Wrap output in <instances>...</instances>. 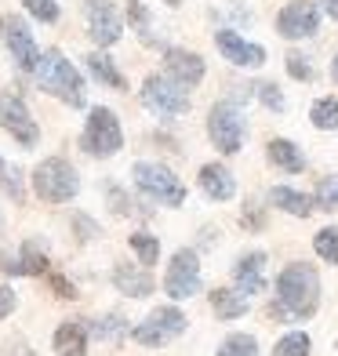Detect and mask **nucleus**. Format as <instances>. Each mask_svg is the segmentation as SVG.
<instances>
[{
    "mask_svg": "<svg viewBox=\"0 0 338 356\" xmlns=\"http://www.w3.org/2000/svg\"><path fill=\"white\" fill-rule=\"evenodd\" d=\"M277 305L291 320H309L320 309V277L309 262H291L277 277Z\"/></svg>",
    "mask_w": 338,
    "mask_h": 356,
    "instance_id": "1",
    "label": "nucleus"
},
{
    "mask_svg": "<svg viewBox=\"0 0 338 356\" xmlns=\"http://www.w3.org/2000/svg\"><path fill=\"white\" fill-rule=\"evenodd\" d=\"M33 80H37L40 91H47L51 99L66 102V106H73V109H80V106L88 102L84 76H80V70L58 51V47H47V51H40V62H37V70H33Z\"/></svg>",
    "mask_w": 338,
    "mask_h": 356,
    "instance_id": "2",
    "label": "nucleus"
},
{
    "mask_svg": "<svg viewBox=\"0 0 338 356\" xmlns=\"http://www.w3.org/2000/svg\"><path fill=\"white\" fill-rule=\"evenodd\" d=\"M33 193L44 204H70L80 193V175L66 156H47L33 171Z\"/></svg>",
    "mask_w": 338,
    "mask_h": 356,
    "instance_id": "3",
    "label": "nucleus"
},
{
    "mask_svg": "<svg viewBox=\"0 0 338 356\" xmlns=\"http://www.w3.org/2000/svg\"><path fill=\"white\" fill-rule=\"evenodd\" d=\"M135 175V186L142 197H150L153 204H164V207H182L186 204V186L179 182V175H171L164 164H153V160H138L131 168Z\"/></svg>",
    "mask_w": 338,
    "mask_h": 356,
    "instance_id": "4",
    "label": "nucleus"
},
{
    "mask_svg": "<svg viewBox=\"0 0 338 356\" xmlns=\"http://www.w3.org/2000/svg\"><path fill=\"white\" fill-rule=\"evenodd\" d=\"M80 145H84L88 156H117L120 145H124V131H120V120L117 113L106 109V106H95L88 113V124H84V135H80Z\"/></svg>",
    "mask_w": 338,
    "mask_h": 356,
    "instance_id": "5",
    "label": "nucleus"
},
{
    "mask_svg": "<svg viewBox=\"0 0 338 356\" xmlns=\"http://www.w3.org/2000/svg\"><path fill=\"white\" fill-rule=\"evenodd\" d=\"M138 99L150 113H156V117H182V113H189V88L179 84V80L168 76V73L146 76Z\"/></svg>",
    "mask_w": 338,
    "mask_h": 356,
    "instance_id": "6",
    "label": "nucleus"
},
{
    "mask_svg": "<svg viewBox=\"0 0 338 356\" xmlns=\"http://www.w3.org/2000/svg\"><path fill=\"white\" fill-rule=\"evenodd\" d=\"M248 135V120L233 102H215L207 113V138L215 142L218 153H240Z\"/></svg>",
    "mask_w": 338,
    "mask_h": 356,
    "instance_id": "7",
    "label": "nucleus"
},
{
    "mask_svg": "<svg viewBox=\"0 0 338 356\" xmlns=\"http://www.w3.org/2000/svg\"><path fill=\"white\" fill-rule=\"evenodd\" d=\"M182 331H186V313L175 309V305H160V309H153L146 320L138 323V327H131V338H135L138 346L156 349V346L175 342Z\"/></svg>",
    "mask_w": 338,
    "mask_h": 356,
    "instance_id": "8",
    "label": "nucleus"
},
{
    "mask_svg": "<svg viewBox=\"0 0 338 356\" xmlns=\"http://www.w3.org/2000/svg\"><path fill=\"white\" fill-rule=\"evenodd\" d=\"M200 291V258L197 251H175V258L168 262V273H164V295L182 302V298H193Z\"/></svg>",
    "mask_w": 338,
    "mask_h": 356,
    "instance_id": "9",
    "label": "nucleus"
},
{
    "mask_svg": "<svg viewBox=\"0 0 338 356\" xmlns=\"http://www.w3.org/2000/svg\"><path fill=\"white\" fill-rule=\"evenodd\" d=\"M0 37H4L8 51L15 58V66H19L22 73H33L37 70L40 47L33 40V29L26 26V19H19V15H4V19H0Z\"/></svg>",
    "mask_w": 338,
    "mask_h": 356,
    "instance_id": "10",
    "label": "nucleus"
},
{
    "mask_svg": "<svg viewBox=\"0 0 338 356\" xmlns=\"http://www.w3.org/2000/svg\"><path fill=\"white\" fill-rule=\"evenodd\" d=\"M0 127L22 145V149H33V145L40 142V127H37V120L29 117V109H26V102L19 99V95H0Z\"/></svg>",
    "mask_w": 338,
    "mask_h": 356,
    "instance_id": "11",
    "label": "nucleus"
},
{
    "mask_svg": "<svg viewBox=\"0 0 338 356\" xmlns=\"http://www.w3.org/2000/svg\"><path fill=\"white\" fill-rule=\"evenodd\" d=\"M84 19H88V37L99 47H113L124 37V19L113 8V0H84Z\"/></svg>",
    "mask_w": 338,
    "mask_h": 356,
    "instance_id": "12",
    "label": "nucleus"
},
{
    "mask_svg": "<svg viewBox=\"0 0 338 356\" xmlns=\"http://www.w3.org/2000/svg\"><path fill=\"white\" fill-rule=\"evenodd\" d=\"M320 29V8L313 0H291L277 11V33L284 40H302Z\"/></svg>",
    "mask_w": 338,
    "mask_h": 356,
    "instance_id": "13",
    "label": "nucleus"
},
{
    "mask_svg": "<svg viewBox=\"0 0 338 356\" xmlns=\"http://www.w3.org/2000/svg\"><path fill=\"white\" fill-rule=\"evenodd\" d=\"M215 47L222 51V58L230 62V66H240V70H259L266 62V47L244 40L236 29H218V33H215Z\"/></svg>",
    "mask_w": 338,
    "mask_h": 356,
    "instance_id": "14",
    "label": "nucleus"
},
{
    "mask_svg": "<svg viewBox=\"0 0 338 356\" xmlns=\"http://www.w3.org/2000/svg\"><path fill=\"white\" fill-rule=\"evenodd\" d=\"M164 73L175 76V80H179V84H186V88H197L200 80H204V73H207V66H204V58H200L197 51L164 47Z\"/></svg>",
    "mask_w": 338,
    "mask_h": 356,
    "instance_id": "15",
    "label": "nucleus"
},
{
    "mask_svg": "<svg viewBox=\"0 0 338 356\" xmlns=\"http://www.w3.org/2000/svg\"><path fill=\"white\" fill-rule=\"evenodd\" d=\"M197 182L204 189V197L207 200H233L236 197V178L230 168H222V164H204L200 175H197Z\"/></svg>",
    "mask_w": 338,
    "mask_h": 356,
    "instance_id": "16",
    "label": "nucleus"
},
{
    "mask_svg": "<svg viewBox=\"0 0 338 356\" xmlns=\"http://www.w3.org/2000/svg\"><path fill=\"white\" fill-rule=\"evenodd\" d=\"M113 287L127 298H146L153 295V277L146 266H131V262H120L113 269Z\"/></svg>",
    "mask_w": 338,
    "mask_h": 356,
    "instance_id": "17",
    "label": "nucleus"
},
{
    "mask_svg": "<svg viewBox=\"0 0 338 356\" xmlns=\"http://www.w3.org/2000/svg\"><path fill=\"white\" fill-rule=\"evenodd\" d=\"M262 269H266V254H262V251L244 254V258H240V262L233 266V287L240 291V295L255 298V295L262 291V284H266Z\"/></svg>",
    "mask_w": 338,
    "mask_h": 356,
    "instance_id": "18",
    "label": "nucleus"
},
{
    "mask_svg": "<svg viewBox=\"0 0 338 356\" xmlns=\"http://www.w3.org/2000/svg\"><path fill=\"white\" fill-rule=\"evenodd\" d=\"M88 323H80V320H66L62 327L55 331V353L58 356H88Z\"/></svg>",
    "mask_w": 338,
    "mask_h": 356,
    "instance_id": "19",
    "label": "nucleus"
},
{
    "mask_svg": "<svg viewBox=\"0 0 338 356\" xmlns=\"http://www.w3.org/2000/svg\"><path fill=\"white\" fill-rule=\"evenodd\" d=\"M84 66H88V73L99 80V84H106V88H113V91H127L124 73L117 70V62H113L106 51H91V55H84Z\"/></svg>",
    "mask_w": 338,
    "mask_h": 356,
    "instance_id": "20",
    "label": "nucleus"
},
{
    "mask_svg": "<svg viewBox=\"0 0 338 356\" xmlns=\"http://www.w3.org/2000/svg\"><path fill=\"white\" fill-rule=\"evenodd\" d=\"M269 204L280 207V211H287V215H295V218H309L313 215V200L305 197V193L291 189V186H273L269 189Z\"/></svg>",
    "mask_w": 338,
    "mask_h": 356,
    "instance_id": "21",
    "label": "nucleus"
},
{
    "mask_svg": "<svg viewBox=\"0 0 338 356\" xmlns=\"http://www.w3.org/2000/svg\"><path fill=\"white\" fill-rule=\"evenodd\" d=\"M266 153H269V160H273V164H277L284 175H298V171H305V153L298 149L295 142L273 138V142L266 145Z\"/></svg>",
    "mask_w": 338,
    "mask_h": 356,
    "instance_id": "22",
    "label": "nucleus"
},
{
    "mask_svg": "<svg viewBox=\"0 0 338 356\" xmlns=\"http://www.w3.org/2000/svg\"><path fill=\"white\" fill-rule=\"evenodd\" d=\"M211 305H215L218 320H236V316H244V313H248L251 298H248V295H240L236 287H218V291H211Z\"/></svg>",
    "mask_w": 338,
    "mask_h": 356,
    "instance_id": "23",
    "label": "nucleus"
},
{
    "mask_svg": "<svg viewBox=\"0 0 338 356\" xmlns=\"http://www.w3.org/2000/svg\"><path fill=\"white\" fill-rule=\"evenodd\" d=\"M88 334L91 338H99V342H109V346H120L127 334V320L120 313H109V316H99V320H91L88 323Z\"/></svg>",
    "mask_w": 338,
    "mask_h": 356,
    "instance_id": "24",
    "label": "nucleus"
},
{
    "mask_svg": "<svg viewBox=\"0 0 338 356\" xmlns=\"http://www.w3.org/2000/svg\"><path fill=\"white\" fill-rule=\"evenodd\" d=\"M40 273H51L47 269V251L40 240H26L19 251V277H40Z\"/></svg>",
    "mask_w": 338,
    "mask_h": 356,
    "instance_id": "25",
    "label": "nucleus"
},
{
    "mask_svg": "<svg viewBox=\"0 0 338 356\" xmlns=\"http://www.w3.org/2000/svg\"><path fill=\"white\" fill-rule=\"evenodd\" d=\"M0 193H4L8 200H15V204H22V200H26V182H22V171L15 168V164H8L4 156H0Z\"/></svg>",
    "mask_w": 338,
    "mask_h": 356,
    "instance_id": "26",
    "label": "nucleus"
},
{
    "mask_svg": "<svg viewBox=\"0 0 338 356\" xmlns=\"http://www.w3.org/2000/svg\"><path fill=\"white\" fill-rule=\"evenodd\" d=\"M127 244H131V251H135V258L142 266H156V258H160V240L153 236V233H131L127 236Z\"/></svg>",
    "mask_w": 338,
    "mask_h": 356,
    "instance_id": "27",
    "label": "nucleus"
},
{
    "mask_svg": "<svg viewBox=\"0 0 338 356\" xmlns=\"http://www.w3.org/2000/svg\"><path fill=\"white\" fill-rule=\"evenodd\" d=\"M309 120L320 131H335L338 127V99H316L309 109Z\"/></svg>",
    "mask_w": 338,
    "mask_h": 356,
    "instance_id": "28",
    "label": "nucleus"
},
{
    "mask_svg": "<svg viewBox=\"0 0 338 356\" xmlns=\"http://www.w3.org/2000/svg\"><path fill=\"white\" fill-rule=\"evenodd\" d=\"M127 19H131V26H135V33L142 37V44H150V47H156L160 40L153 37V22H150V11L138 4V0H131L127 4Z\"/></svg>",
    "mask_w": 338,
    "mask_h": 356,
    "instance_id": "29",
    "label": "nucleus"
},
{
    "mask_svg": "<svg viewBox=\"0 0 338 356\" xmlns=\"http://www.w3.org/2000/svg\"><path fill=\"white\" fill-rule=\"evenodd\" d=\"M313 342H309V334L305 331H291V334H284L277 349H273V356H309Z\"/></svg>",
    "mask_w": 338,
    "mask_h": 356,
    "instance_id": "30",
    "label": "nucleus"
},
{
    "mask_svg": "<svg viewBox=\"0 0 338 356\" xmlns=\"http://www.w3.org/2000/svg\"><path fill=\"white\" fill-rule=\"evenodd\" d=\"M215 356H259V342L251 334H230Z\"/></svg>",
    "mask_w": 338,
    "mask_h": 356,
    "instance_id": "31",
    "label": "nucleus"
},
{
    "mask_svg": "<svg viewBox=\"0 0 338 356\" xmlns=\"http://www.w3.org/2000/svg\"><path fill=\"white\" fill-rule=\"evenodd\" d=\"M313 248H316V254L324 258V262L338 266V225H328V229H320V233L313 236Z\"/></svg>",
    "mask_w": 338,
    "mask_h": 356,
    "instance_id": "32",
    "label": "nucleus"
},
{
    "mask_svg": "<svg viewBox=\"0 0 338 356\" xmlns=\"http://www.w3.org/2000/svg\"><path fill=\"white\" fill-rule=\"evenodd\" d=\"M287 73H291L295 80H302V84H309V80L316 76V70H313V62L309 58H305L302 51H287Z\"/></svg>",
    "mask_w": 338,
    "mask_h": 356,
    "instance_id": "33",
    "label": "nucleus"
},
{
    "mask_svg": "<svg viewBox=\"0 0 338 356\" xmlns=\"http://www.w3.org/2000/svg\"><path fill=\"white\" fill-rule=\"evenodd\" d=\"M22 8L40 22H58V0H22Z\"/></svg>",
    "mask_w": 338,
    "mask_h": 356,
    "instance_id": "34",
    "label": "nucleus"
},
{
    "mask_svg": "<svg viewBox=\"0 0 338 356\" xmlns=\"http://www.w3.org/2000/svg\"><path fill=\"white\" fill-rule=\"evenodd\" d=\"M316 204L328 207V211H338V175H328L324 182L316 186Z\"/></svg>",
    "mask_w": 338,
    "mask_h": 356,
    "instance_id": "35",
    "label": "nucleus"
},
{
    "mask_svg": "<svg viewBox=\"0 0 338 356\" xmlns=\"http://www.w3.org/2000/svg\"><path fill=\"white\" fill-rule=\"evenodd\" d=\"M102 189H106V197H109V207H113V211H117V215H135V207H131V197H127V193H124L120 186L106 182Z\"/></svg>",
    "mask_w": 338,
    "mask_h": 356,
    "instance_id": "36",
    "label": "nucleus"
},
{
    "mask_svg": "<svg viewBox=\"0 0 338 356\" xmlns=\"http://www.w3.org/2000/svg\"><path fill=\"white\" fill-rule=\"evenodd\" d=\"M255 91H259V99H262V106H266V109H273V113H280V109L287 106L277 84H259V88H255Z\"/></svg>",
    "mask_w": 338,
    "mask_h": 356,
    "instance_id": "37",
    "label": "nucleus"
},
{
    "mask_svg": "<svg viewBox=\"0 0 338 356\" xmlns=\"http://www.w3.org/2000/svg\"><path fill=\"white\" fill-rule=\"evenodd\" d=\"M15 305H19V295H15L8 284H0V320H8L15 313Z\"/></svg>",
    "mask_w": 338,
    "mask_h": 356,
    "instance_id": "38",
    "label": "nucleus"
},
{
    "mask_svg": "<svg viewBox=\"0 0 338 356\" xmlns=\"http://www.w3.org/2000/svg\"><path fill=\"white\" fill-rule=\"evenodd\" d=\"M47 280H51V287H55L58 298H77V287H73L66 277H58V273H47Z\"/></svg>",
    "mask_w": 338,
    "mask_h": 356,
    "instance_id": "39",
    "label": "nucleus"
},
{
    "mask_svg": "<svg viewBox=\"0 0 338 356\" xmlns=\"http://www.w3.org/2000/svg\"><path fill=\"white\" fill-rule=\"evenodd\" d=\"M73 225H80V229H84V233H80V240H95V236H99V225H95L91 218H84V215H77Z\"/></svg>",
    "mask_w": 338,
    "mask_h": 356,
    "instance_id": "40",
    "label": "nucleus"
},
{
    "mask_svg": "<svg viewBox=\"0 0 338 356\" xmlns=\"http://www.w3.org/2000/svg\"><path fill=\"white\" fill-rule=\"evenodd\" d=\"M324 8H328L331 19H338V0H324Z\"/></svg>",
    "mask_w": 338,
    "mask_h": 356,
    "instance_id": "41",
    "label": "nucleus"
},
{
    "mask_svg": "<svg viewBox=\"0 0 338 356\" xmlns=\"http://www.w3.org/2000/svg\"><path fill=\"white\" fill-rule=\"evenodd\" d=\"M331 76H335V84H338V55L331 58Z\"/></svg>",
    "mask_w": 338,
    "mask_h": 356,
    "instance_id": "42",
    "label": "nucleus"
},
{
    "mask_svg": "<svg viewBox=\"0 0 338 356\" xmlns=\"http://www.w3.org/2000/svg\"><path fill=\"white\" fill-rule=\"evenodd\" d=\"M164 4H168V8H179V4H182V0H164Z\"/></svg>",
    "mask_w": 338,
    "mask_h": 356,
    "instance_id": "43",
    "label": "nucleus"
},
{
    "mask_svg": "<svg viewBox=\"0 0 338 356\" xmlns=\"http://www.w3.org/2000/svg\"><path fill=\"white\" fill-rule=\"evenodd\" d=\"M0 233H4V218H0Z\"/></svg>",
    "mask_w": 338,
    "mask_h": 356,
    "instance_id": "44",
    "label": "nucleus"
}]
</instances>
